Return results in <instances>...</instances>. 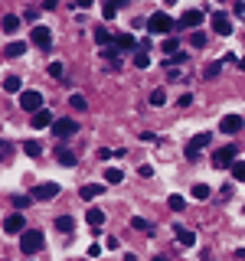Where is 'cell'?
I'll return each instance as SVG.
<instances>
[{
  "label": "cell",
  "mask_w": 245,
  "mask_h": 261,
  "mask_svg": "<svg viewBox=\"0 0 245 261\" xmlns=\"http://www.w3.org/2000/svg\"><path fill=\"white\" fill-rule=\"evenodd\" d=\"M190 43H193L196 49H200V46H206V33H200V30H196L193 36H190Z\"/></svg>",
  "instance_id": "d590c367"
},
{
  "label": "cell",
  "mask_w": 245,
  "mask_h": 261,
  "mask_svg": "<svg viewBox=\"0 0 245 261\" xmlns=\"http://www.w3.org/2000/svg\"><path fill=\"white\" fill-rule=\"evenodd\" d=\"M203 23V13L200 10H186L183 16H180V27H186V30H196Z\"/></svg>",
  "instance_id": "8fae6325"
},
{
  "label": "cell",
  "mask_w": 245,
  "mask_h": 261,
  "mask_svg": "<svg viewBox=\"0 0 245 261\" xmlns=\"http://www.w3.org/2000/svg\"><path fill=\"white\" fill-rule=\"evenodd\" d=\"M134 65H137V69H147V65H151V53H144V49L134 53Z\"/></svg>",
  "instance_id": "83f0119b"
},
{
  "label": "cell",
  "mask_w": 245,
  "mask_h": 261,
  "mask_svg": "<svg viewBox=\"0 0 245 261\" xmlns=\"http://www.w3.org/2000/svg\"><path fill=\"white\" fill-rule=\"evenodd\" d=\"M193 199H209V186L206 183H196L193 186Z\"/></svg>",
  "instance_id": "4dcf8cb0"
},
{
  "label": "cell",
  "mask_w": 245,
  "mask_h": 261,
  "mask_svg": "<svg viewBox=\"0 0 245 261\" xmlns=\"http://www.w3.org/2000/svg\"><path fill=\"white\" fill-rule=\"evenodd\" d=\"M131 228H141V232H151V222H147V219H131Z\"/></svg>",
  "instance_id": "8d00e7d4"
},
{
  "label": "cell",
  "mask_w": 245,
  "mask_h": 261,
  "mask_svg": "<svg viewBox=\"0 0 245 261\" xmlns=\"http://www.w3.org/2000/svg\"><path fill=\"white\" fill-rule=\"evenodd\" d=\"M177 105H180V108H190V105H193V95H190V92H183V95L177 98Z\"/></svg>",
  "instance_id": "f35d334b"
},
{
  "label": "cell",
  "mask_w": 245,
  "mask_h": 261,
  "mask_svg": "<svg viewBox=\"0 0 245 261\" xmlns=\"http://www.w3.org/2000/svg\"><path fill=\"white\" fill-rule=\"evenodd\" d=\"M212 30H216L219 36H229V33H232V20H229L226 13H216L212 16Z\"/></svg>",
  "instance_id": "30bf717a"
},
{
  "label": "cell",
  "mask_w": 245,
  "mask_h": 261,
  "mask_svg": "<svg viewBox=\"0 0 245 261\" xmlns=\"http://www.w3.org/2000/svg\"><path fill=\"white\" fill-rule=\"evenodd\" d=\"M102 56H105V59H108L111 65H118V56H121V49H118V46H105V49H102Z\"/></svg>",
  "instance_id": "603a6c76"
},
{
  "label": "cell",
  "mask_w": 245,
  "mask_h": 261,
  "mask_svg": "<svg viewBox=\"0 0 245 261\" xmlns=\"http://www.w3.org/2000/svg\"><path fill=\"white\" fill-rule=\"evenodd\" d=\"M239 69H242V72H245V59H239Z\"/></svg>",
  "instance_id": "bcb514c9"
},
{
  "label": "cell",
  "mask_w": 245,
  "mask_h": 261,
  "mask_svg": "<svg viewBox=\"0 0 245 261\" xmlns=\"http://www.w3.org/2000/svg\"><path fill=\"white\" fill-rule=\"evenodd\" d=\"M13 206H16V209H27V206H30V196H16Z\"/></svg>",
  "instance_id": "ab89813d"
},
{
  "label": "cell",
  "mask_w": 245,
  "mask_h": 261,
  "mask_svg": "<svg viewBox=\"0 0 245 261\" xmlns=\"http://www.w3.org/2000/svg\"><path fill=\"white\" fill-rule=\"evenodd\" d=\"M174 232H177V242H180V245H183V248H193V245H196V235L190 232V228H183V225H177V228H174Z\"/></svg>",
  "instance_id": "4fadbf2b"
},
{
  "label": "cell",
  "mask_w": 245,
  "mask_h": 261,
  "mask_svg": "<svg viewBox=\"0 0 245 261\" xmlns=\"http://www.w3.org/2000/svg\"><path fill=\"white\" fill-rule=\"evenodd\" d=\"M23 53H27V43H10V46L4 49L7 59H16V56H23Z\"/></svg>",
  "instance_id": "ac0fdd59"
},
{
  "label": "cell",
  "mask_w": 245,
  "mask_h": 261,
  "mask_svg": "<svg viewBox=\"0 0 245 261\" xmlns=\"http://www.w3.org/2000/svg\"><path fill=\"white\" fill-rule=\"evenodd\" d=\"M79 130V124L72 118H59V121H53V134L56 137H72Z\"/></svg>",
  "instance_id": "5b68a950"
},
{
  "label": "cell",
  "mask_w": 245,
  "mask_h": 261,
  "mask_svg": "<svg viewBox=\"0 0 245 261\" xmlns=\"http://www.w3.org/2000/svg\"><path fill=\"white\" fill-rule=\"evenodd\" d=\"M20 248H23V255H36V251L43 248V232L27 228V232H23V239H20Z\"/></svg>",
  "instance_id": "6da1fadb"
},
{
  "label": "cell",
  "mask_w": 245,
  "mask_h": 261,
  "mask_svg": "<svg viewBox=\"0 0 245 261\" xmlns=\"http://www.w3.org/2000/svg\"><path fill=\"white\" fill-rule=\"evenodd\" d=\"M102 193H105V186H102V183H85V186L79 190V196H82V199H98Z\"/></svg>",
  "instance_id": "5bb4252c"
},
{
  "label": "cell",
  "mask_w": 245,
  "mask_h": 261,
  "mask_svg": "<svg viewBox=\"0 0 245 261\" xmlns=\"http://www.w3.org/2000/svg\"><path fill=\"white\" fill-rule=\"evenodd\" d=\"M235 153H239V150H235V144H226V147H219V150L212 153V167H216V170H226V167H232V163H235Z\"/></svg>",
  "instance_id": "7a4b0ae2"
},
{
  "label": "cell",
  "mask_w": 245,
  "mask_h": 261,
  "mask_svg": "<svg viewBox=\"0 0 245 261\" xmlns=\"http://www.w3.org/2000/svg\"><path fill=\"white\" fill-rule=\"evenodd\" d=\"M203 147H209V134H196L190 144H186V160H196L200 157V150Z\"/></svg>",
  "instance_id": "8992f818"
},
{
  "label": "cell",
  "mask_w": 245,
  "mask_h": 261,
  "mask_svg": "<svg viewBox=\"0 0 245 261\" xmlns=\"http://www.w3.org/2000/svg\"><path fill=\"white\" fill-rule=\"evenodd\" d=\"M95 43H98V46H102V49H105V46H108V43H111V33H108V30H105V27H102V30H95Z\"/></svg>",
  "instance_id": "cb8c5ba5"
},
{
  "label": "cell",
  "mask_w": 245,
  "mask_h": 261,
  "mask_svg": "<svg viewBox=\"0 0 245 261\" xmlns=\"http://www.w3.org/2000/svg\"><path fill=\"white\" fill-rule=\"evenodd\" d=\"M219 130H223V134H239V130H242V118H239V114H226V118L219 121Z\"/></svg>",
  "instance_id": "9c48e42d"
},
{
  "label": "cell",
  "mask_w": 245,
  "mask_h": 261,
  "mask_svg": "<svg viewBox=\"0 0 245 261\" xmlns=\"http://www.w3.org/2000/svg\"><path fill=\"white\" fill-rule=\"evenodd\" d=\"M167 206L174 209V212H183V209H186V199H183V196H170V199H167Z\"/></svg>",
  "instance_id": "484cf974"
},
{
  "label": "cell",
  "mask_w": 245,
  "mask_h": 261,
  "mask_svg": "<svg viewBox=\"0 0 245 261\" xmlns=\"http://www.w3.org/2000/svg\"><path fill=\"white\" fill-rule=\"evenodd\" d=\"M177 49H180V43H177L174 36H170V39H163V53H167V56H174Z\"/></svg>",
  "instance_id": "836d02e7"
},
{
  "label": "cell",
  "mask_w": 245,
  "mask_h": 261,
  "mask_svg": "<svg viewBox=\"0 0 245 261\" xmlns=\"http://www.w3.org/2000/svg\"><path fill=\"white\" fill-rule=\"evenodd\" d=\"M56 228H59V232H72V228H76V219H72V216H59V219H56Z\"/></svg>",
  "instance_id": "44dd1931"
},
{
  "label": "cell",
  "mask_w": 245,
  "mask_h": 261,
  "mask_svg": "<svg viewBox=\"0 0 245 261\" xmlns=\"http://www.w3.org/2000/svg\"><path fill=\"white\" fill-rule=\"evenodd\" d=\"M23 225H27V222H23V216H20V212H13V216H7V219H4V228H7L10 235L23 232Z\"/></svg>",
  "instance_id": "7c38bea8"
},
{
  "label": "cell",
  "mask_w": 245,
  "mask_h": 261,
  "mask_svg": "<svg viewBox=\"0 0 245 261\" xmlns=\"http://www.w3.org/2000/svg\"><path fill=\"white\" fill-rule=\"evenodd\" d=\"M151 261H167V258H160V255H154V258H151Z\"/></svg>",
  "instance_id": "ee69618b"
},
{
  "label": "cell",
  "mask_w": 245,
  "mask_h": 261,
  "mask_svg": "<svg viewBox=\"0 0 245 261\" xmlns=\"http://www.w3.org/2000/svg\"><path fill=\"white\" fill-rule=\"evenodd\" d=\"M69 105H72L76 111H85V108H88V101H85L82 95H72V98H69Z\"/></svg>",
  "instance_id": "d6a6232c"
},
{
  "label": "cell",
  "mask_w": 245,
  "mask_h": 261,
  "mask_svg": "<svg viewBox=\"0 0 245 261\" xmlns=\"http://www.w3.org/2000/svg\"><path fill=\"white\" fill-rule=\"evenodd\" d=\"M235 258H239V261H245V248H239V251H235Z\"/></svg>",
  "instance_id": "7bdbcfd3"
},
{
  "label": "cell",
  "mask_w": 245,
  "mask_h": 261,
  "mask_svg": "<svg viewBox=\"0 0 245 261\" xmlns=\"http://www.w3.org/2000/svg\"><path fill=\"white\" fill-rule=\"evenodd\" d=\"M114 46L118 49H134V36H131V33H121V36L114 39Z\"/></svg>",
  "instance_id": "7402d4cb"
},
{
  "label": "cell",
  "mask_w": 245,
  "mask_h": 261,
  "mask_svg": "<svg viewBox=\"0 0 245 261\" xmlns=\"http://www.w3.org/2000/svg\"><path fill=\"white\" fill-rule=\"evenodd\" d=\"M147 101H151L154 108H160V105H167V92H163V88H154V92H151V98H147Z\"/></svg>",
  "instance_id": "d6986e66"
},
{
  "label": "cell",
  "mask_w": 245,
  "mask_h": 261,
  "mask_svg": "<svg viewBox=\"0 0 245 261\" xmlns=\"http://www.w3.org/2000/svg\"><path fill=\"white\" fill-rule=\"evenodd\" d=\"M232 176L239 179V183H245V160H235L232 163Z\"/></svg>",
  "instance_id": "f1b7e54d"
},
{
  "label": "cell",
  "mask_w": 245,
  "mask_h": 261,
  "mask_svg": "<svg viewBox=\"0 0 245 261\" xmlns=\"http://www.w3.org/2000/svg\"><path fill=\"white\" fill-rule=\"evenodd\" d=\"M105 179H108V183H121V179H125V173H121L118 167H108V170H105Z\"/></svg>",
  "instance_id": "4316f807"
},
{
  "label": "cell",
  "mask_w": 245,
  "mask_h": 261,
  "mask_svg": "<svg viewBox=\"0 0 245 261\" xmlns=\"http://www.w3.org/2000/svg\"><path fill=\"white\" fill-rule=\"evenodd\" d=\"M49 124H53V114H49L46 108H43V111H36V114H33V127H49Z\"/></svg>",
  "instance_id": "2e32d148"
},
{
  "label": "cell",
  "mask_w": 245,
  "mask_h": 261,
  "mask_svg": "<svg viewBox=\"0 0 245 261\" xmlns=\"http://www.w3.org/2000/svg\"><path fill=\"white\" fill-rule=\"evenodd\" d=\"M56 160H59L62 167H76V153L65 150V147H59V150H56Z\"/></svg>",
  "instance_id": "e0dca14e"
},
{
  "label": "cell",
  "mask_w": 245,
  "mask_h": 261,
  "mask_svg": "<svg viewBox=\"0 0 245 261\" xmlns=\"http://www.w3.org/2000/svg\"><path fill=\"white\" fill-rule=\"evenodd\" d=\"M20 30V20L16 16H4V33H16Z\"/></svg>",
  "instance_id": "1f68e13d"
},
{
  "label": "cell",
  "mask_w": 245,
  "mask_h": 261,
  "mask_svg": "<svg viewBox=\"0 0 245 261\" xmlns=\"http://www.w3.org/2000/svg\"><path fill=\"white\" fill-rule=\"evenodd\" d=\"M20 108L23 111H43V95L39 92H33V88H27V92H20Z\"/></svg>",
  "instance_id": "3957f363"
},
{
  "label": "cell",
  "mask_w": 245,
  "mask_h": 261,
  "mask_svg": "<svg viewBox=\"0 0 245 261\" xmlns=\"http://www.w3.org/2000/svg\"><path fill=\"white\" fill-rule=\"evenodd\" d=\"M85 222H88V225H92V228H102V225H105V212L92 206V209H88V212H85Z\"/></svg>",
  "instance_id": "9a60e30c"
},
{
  "label": "cell",
  "mask_w": 245,
  "mask_h": 261,
  "mask_svg": "<svg viewBox=\"0 0 245 261\" xmlns=\"http://www.w3.org/2000/svg\"><path fill=\"white\" fill-rule=\"evenodd\" d=\"M102 13H105V20H111V16L118 13V4H114V0H105V10Z\"/></svg>",
  "instance_id": "e575fe53"
},
{
  "label": "cell",
  "mask_w": 245,
  "mask_h": 261,
  "mask_svg": "<svg viewBox=\"0 0 245 261\" xmlns=\"http://www.w3.org/2000/svg\"><path fill=\"white\" fill-rule=\"evenodd\" d=\"M56 196H59V186H56V183H39L36 190H33V199H39V202L56 199Z\"/></svg>",
  "instance_id": "52a82bcc"
},
{
  "label": "cell",
  "mask_w": 245,
  "mask_h": 261,
  "mask_svg": "<svg viewBox=\"0 0 245 261\" xmlns=\"http://www.w3.org/2000/svg\"><path fill=\"white\" fill-rule=\"evenodd\" d=\"M56 4H59V0H43V7H46V10H56Z\"/></svg>",
  "instance_id": "b9f144b4"
},
{
  "label": "cell",
  "mask_w": 245,
  "mask_h": 261,
  "mask_svg": "<svg viewBox=\"0 0 245 261\" xmlns=\"http://www.w3.org/2000/svg\"><path fill=\"white\" fill-rule=\"evenodd\" d=\"M30 36H33V46H39V49H49V46H53V33H49L46 27H33Z\"/></svg>",
  "instance_id": "ba28073f"
},
{
  "label": "cell",
  "mask_w": 245,
  "mask_h": 261,
  "mask_svg": "<svg viewBox=\"0 0 245 261\" xmlns=\"http://www.w3.org/2000/svg\"><path fill=\"white\" fill-rule=\"evenodd\" d=\"M125 261H137V258H134V255H125Z\"/></svg>",
  "instance_id": "f6af8a7d"
},
{
  "label": "cell",
  "mask_w": 245,
  "mask_h": 261,
  "mask_svg": "<svg viewBox=\"0 0 245 261\" xmlns=\"http://www.w3.org/2000/svg\"><path fill=\"white\" fill-rule=\"evenodd\" d=\"M219 72H223V62H209L206 69H203V75H206V79H216Z\"/></svg>",
  "instance_id": "f546056e"
},
{
  "label": "cell",
  "mask_w": 245,
  "mask_h": 261,
  "mask_svg": "<svg viewBox=\"0 0 245 261\" xmlns=\"http://www.w3.org/2000/svg\"><path fill=\"white\" fill-rule=\"evenodd\" d=\"M23 153H27V157H39V153H43V144H39V141H27V144H23Z\"/></svg>",
  "instance_id": "ffe728a7"
},
{
  "label": "cell",
  "mask_w": 245,
  "mask_h": 261,
  "mask_svg": "<svg viewBox=\"0 0 245 261\" xmlns=\"http://www.w3.org/2000/svg\"><path fill=\"white\" fill-rule=\"evenodd\" d=\"M49 75H53V79H62V62H49Z\"/></svg>",
  "instance_id": "74e56055"
},
{
  "label": "cell",
  "mask_w": 245,
  "mask_h": 261,
  "mask_svg": "<svg viewBox=\"0 0 245 261\" xmlns=\"http://www.w3.org/2000/svg\"><path fill=\"white\" fill-rule=\"evenodd\" d=\"M92 4H95V0H76V7H79V10H88Z\"/></svg>",
  "instance_id": "60d3db41"
},
{
  "label": "cell",
  "mask_w": 245,
  "mask_h": 261,
  "mask_svg": "<svg viewBox=\"0 0 245 261\" xmlns=\"http://www.w3.org/2000/svg\"><path fill=\"white\" fill-rule=\"evenodd\" d=\"M20 85H23L20 75H7L4 79V88H7V92H20Z\"/></svg>",
  "instance_id": "d4e9b609"
},
{
  "label": "cell",
  "mask_w": 245,
  "mask_h": 261,
  "mask_svg": "<svg viewBox=\"0 0 245 261\" xmlns=\"http://www.w3.org/2000/svg\"><path fill=\"white\" fill-rule=\"evenodd\" d=\"M163 4H177V0H163Z\"/></svg>",
  "instance_id": "7dc6e473"
},
{
  "label": "cell",
  "mask_w": 245,
  "mask_h": 261,
  "mask_svg": "<svg viewBox=\"0 0 245 261\" xmlns=\"http://www.w3.org/2000/svg\"><path fill=\"white\" fill-rule=\"evenodd\" d=\"M147 30H151L154 36H157V33H170L174 30V20H170L167 13H154L151 20H147Z\"/></svg>",
  "instance_id": "277c9868"
}]
</instances>
